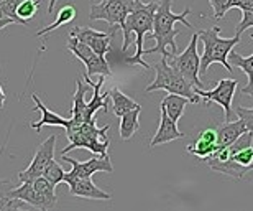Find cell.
<instances>
[{
  "instance_id": "8992f818",
  "label": "cell",
  "mask_w": 253,
  "mask_h": 211,
  "mask_svg": "<svg viewBox=\"0 0 253 211\" xmlns=\"http://www.w3.org/2000/svg\"><path fill=\"white\" fill-rule=\"evenodd\" d=\"M141 0H102L100 3L90 5L89 18L90 20H104L110 25L112 32L117 28L125 27V20L128 13L138 5Z\"/></svg>"
},
{
  "instance_id": "8fae6325",
  "label": "cell",
  "mask_w": 253,
  "mask_h": 211,
  "mask_svg": "<svg viewBox=\"0 0 253 211\" xmlns=\"http://www.w3.org/2000/svg\"><path fill=\"white\" fill-rule=\"evenodd\" d=\"M61 158L64 162H69L73 165V170L68 172L69 177H92L94 173L97 172H107L112 173L114 172V165L110 162L109 155H97L94 154V157H90L85 162H78V160L68 157V155H61Z\"/></svg>"
},
{
  "instance_id": "d6986e66",
  "label": "cell",
  "mask_w": 253,
  "mask_h": 211,
  "mask_svg": "<svg viewBox=\"0 0 253 211\" xmlns=\"http://www.w3.org/2000/svg\"><path fill=\"white\" fill-rule=\"evenodd\" d=\"M32 99L35 103V110H40L42 112V119L38 120V122H32V127L37 130V134L42 130L43 125H53V127H68L69 124V119H64L63 115H59L56 112H53V110H49L46 106L42 103V99L37 96V93L32 94Z\"/></svg>"
},
{
  "instance_id": "7402d4cb",
  "label": "cell",
  "mask_w": 253,
  "mask_h": 211,
  "mask_svg": "<svg viewBox=\"0 0 253 211\" xmlns=\"http://www.w3.org/2000/svg\"><path fill=\"white\" fill-rule=\"evenodd\" d=\"M109 98L112 99L114 114L119 115V117H122L124 114L128 112V110H133V109L140 107L138 103H135L131 98H128L126 94H124L117 86H114L112 89H109Z\"/></svg>"
},
{
  "instance_id": "f546056e",
  "label": "cell",
  "mask_w": 253,
  "mask_h": 211,
  "mask_svg": "<svg viewBox=\"0 0 253 211\" xmlns=\"http://www.w3.org/2000/svg\"><path fill=\"white\" fill-rule=\"evenodd\" d=\"M22 2L23 0H2V2H0V15L12 18L15 23L20 25V20L17 17V8Z\"/></svg>"
},
{
  "instance_id": "3957f363",
  "label": "cell",
  "mask_w": 253,
  "mask_h": 211,
  "mask_svg": "<svg viewBox=\"0 0 253 211\" xmlns=\"http://www.w3.org/2000/svg\"><path fill=\"white\" fill-rule=\"evenodd\" d=\"M109 129H110L109 125L99 129L95 125V119L90 120V122H83V124H76L69 119V124L66 127V135L69 139V145L61 150V155L68 154L74 149H85L97 155H109L107 154L110 145V140L107 137Z\"/></svg>"
},
{
  "instance_id": "ac0fdd59",
  "label": "cell",
  "mask_w": 253,
  "mask_h": 211,
  "mask_svg": "<svg viewBox=\"0 0 253 211\" xmlns=\"http://www.w3.org/2000/svg\"><path fill=\"white\" fill-rule=\"evenodd\" d=\"M215 130H217V145H219V149H225L234 144L249 129H247L244 120L237 119V120H225Z\"/></svg>"
},
{
  "instance_id": "44dd1931",
  "label": "cell",
  "mask_w": 253,
  "mask_h": 211,
  "mask_svg": "<svg viewBox=\"0 0 253 211\" xmlns=\"http://www.w3.org/2000/svg\"><path fill=\"white\" fill-rule=\"evenodd\" d=\"M252 40H253V35H252ZM229 61L232 66L240 68L242 71L247 74V78H249L247 86L240 89V94L253 98V54H250V56H242V54L235 53L234 50H232L229 54Z\"/></svg>"
},
{
  "instance_id": "4fadbf2b",
  "label": "cell",
  "mask_w": 253,
  "mask_h": 211,
  "mask_svg": "<svg viewBox=\"0 0 253 211\" xmlns=\"http://www.w3.org/2000/svg\"><path fill=\"white\" fill-rule=\"evenodd\" d=\"M204 162L209 165V167L214 170V172H219L222 175H229L234 180H242L250 170L244 168L242 165H239L234 158L230 157L229 150L225 149H219L215 154H212L211 157H207Z\"/></svg>"
},
{
  "instance_id": "ffe728a7",
  "label": "cell",
  "mask_w": 253,
  "mask_h": 211,
  "mask_svg": "<svg viewBox=\"0 0 253 211\" xmlns=\"http://www.w3.org/2000/svg\"><path fill=\"white\" fill-rule=\"evenodd\" d=\"M89 84L85 83L83 84V79H78L76 81V93L73 98V115H71V120L76 124H83V122H90L94 120V117H90L87 112V103H85V93H87Z\"/></svg>"
},
{
  "instance_id": "277c9868",
  "label": "cell",
  "mask_w": 253,
  "mask_h": 211,
  "mask_svg": "<svg viewBox=\"0 0 253 211\" xmlns=\"http://www.w3.org/2000/svg\"><path fill=\"white\" fill-rule=\"evenodd\" d=\"M151 68H155L156 76L153 79V83L145 88V93L166 91L171 94H181V96L188 98L191 104L201 103V96L197 94V88L192 86L173 64H169L168 58L161 56L158 63L151 64Z\"/></svg>"
},
{
  "instance_id": "484cf974",
  "label": "cell",
  "mask_w": 253,
  "mask_h": 211,
  "mask_svg": "<svg viewBox=\"0 0 253 211\" xmlns=\"http://www.w3.org/2000/svg\"><path fill=\"white\" fill-rule=\"evenodd\" d=\"M76 15H78V12H76V8L73 7V5H64V7L59 8L58 18L54 20L51 25H48V27H44V28L40 30V32H37V37H43V35L51 33V32H54V30H58L59 27H63V25L71 23L76 18Z\"/></svg>"
},
{
  "instance_id": "7a4b0ae2",
  "label": "cell",
  "mask_w": 253,
  "mask_h": 211,
  "mask_svg": "<svg viewBox=\"0 0 253 211\" xmlns=\"http://www.w3.org/2000/svg\"><path fill=\"white\" fill-rule=\"evenodd\" d=\"M158 0H153L150 3L140 2L136 7L128 13V17L125 20V27L122 28L124 32V45L122 52L125 53L131 43H135L136 52L133 56L126 58L128 64H138V66L150 69L151 64H148L143 59L145 50H143V42L145 37L153 32V22H155V12L158 8Z\"/></svg>"
},
{
  "instance_id": "e0dca14e",
  "label": "cell",
  "mask_w": 253,
  "mask_h": 211,
  "mask_svg": "<svg viewBox=\"0 0 253 211\" xmlns=\"http://www.w3.org/2000/svg\"><path fill=\"white\" fill-rule=\"evenodd\" d=\"M10 195H12L13 198L22 200L28 207H33L43 211L54 208V205L49 202L48 198H44L43 195L33 187V182H20V187H15Z\"/></svg>"
},
{
  "instance_id": "2e32d148",
  "label": "cell",
  "mask_w": 253,
  "mask_h": 211,
  "mask_svg": "<svg viewBox=\"0 0 253 211\" xmlns=\"http://www.w3.org/2000/svg\"><path fill=\"white\" fill-rule=\"evenodd\" d=\"M186 150H188V154L194 155V157L204 162L207 157H211L212 154H215L219 150V145H217V130L215 129L201 130L196 140L191 142Z\"/></svg>"
},
{
  "instance_id": "4dcf8cb0",
  "label": "cell",
  "mask_w": 253,
  "mask_h": 211,
  "mask_svg": "<svg viewBox=\"0 0 253 211\" xmlns=\"http://www.w3.org/2000/svg\"><path fill=\"white\" fill-rule=\"evenodd\" d=\"M211 7L214 8V18L222 20L225 13L232 8V0H209Z\"/></svg>"
},
{
  "instance_id": "603a6c76",
  "label": "cell",
  "mask_w": 253,
  "mask_h": 211,
  "mask_svg": "<svg viewBox=\"0 0 253 211\" xmlns=\"http://www.w3.org/2000/svg\"><path fill=\"white\" fill-rule=\"evenodd\" d=\"M140 112H141V107L128 110V112L124 114L122 117H120L119 132H120V139H122V140H130L136 132H138V129H140Z\"/></svg>"
},
{
  "instance_id": "f1b7e54d",
  "label": "cell",
  "mask_w": 253,
  "mask_h": 211,
  "mask_svg": "<svg viewBox=\"0 0 253 211\" xmlns=\"http://www.w3.org/2000/svg\"><path fill=\"white\" fill-rule=\"evenodd\" d=\"M64 175H66V170L56 162V160H53V162L46 167V170L43 172V177L46 180H49L54 187L59 185L61 182H64Z\"/></svg>"
},
{
  "instance_id": "d590c367",
  "label": "cell",
  "mask_w": 253,
  "mask_h": 211,
  "mask_svg": "<svg viewBox=\"0 0 253 211\" xmlns=\"http://www.w3.org/2000/svg\"><path fill=\"white\" fill-rule=\"evenodd\" d=\"M3 106H5V91L2 84H0V109H3Z\"/></svg>"
},
{
  "instance_id": "cb8c5ba5",
  "label": "cell",
  "mask_w": 253,
  "mask_h": 211,
  "mask_svg": "<svg viewBox=\"0 0 253 211\" xmlns=\"http://www.w3.org/2000/svg\"><path fill=\"white\" fill-rule=\"evenodd\" d=\"M188 104H191L188 98L181 96V94H171L169 93L168 96L161 101L160 107H163L166 112H168L169 117L178 122V120L181 119V115L184 114V109Z\"/></svg>"
},
{
  "instance_id": "9c48e42d",
  "label": "cell",
  "mask_w": 253,
  "mask_h": 211,
  "mask_svg": "<svg viewBox=\"0 0 253 211\" xmlns=\"http://www.w3.org/2000/svg\"><path fill=\"white\" fill-rule=\"evenodd\" d=\"M239 86V81L237 79H220L219 84L212 89V91H204V89H197V94L201 98L206 99V106H209L211 103L219 104L222 109H224V119L225 120H235L234 119V101L235 96V89Z\"/></svg>"
},
{
  "instance_id": "d4e9b609",
  "label": "cell",
  "mask_w": 253,
  "mask_h": 211,
  "mask_svg": "<svg viewBox=\"0 0 253 211\" xmlns=\"http://www.w3.org/2000/svg\"><path fill=\"white\" fill-rule=\"evenodd\" d=\"M13 183L8 180H0V211H12V210H22L27 207V203L18 198H13L12 190Z\"/></svg>"
},
{
  "instance_id": "e575fe53",
  "label": "cell",
  "mask_w": 253,
  "mask_h": 211,
  "mask_svg": "<svg viewBox=\"0 0 253 211\" xmlns=\"http://www.w3.org/2000/svg\"><path fill=\"white\" fill-rule=\"evenodd\" d=\"M15 23L12 18H8V17H3V15H0V30H3L5 27H8V25H12Z\"/></svg>"
},
{
  "instance_id": "ba28073f",
  "label": "cell",
  "mask_w": 253,
  "mask_h": 211,
  "mask_svg": "<svg viewBox=\"0 0 253 211\" xmlns=\"http://www.w3.org/2000/svg\"><path fill=\"white\" fill-rule=\"evenodd\" d=\"M68 50L76 58L83 61V64L85 66V74L89 78L95 76V74H99V76H112V69H110L107 59L99 56L92 48L73 37V35H69Z\"/></svg>"
},
{
  "instance_id": "836d02e7",
  "label": "cell",
  "mask_w": 253,
  "mask_h": 211,
  "mask_svg": "<svg viewBox=\"0 0 253 211\" xmlns=\"http://www.w3.org/2000/svg\"><path fill=\"white\" fill-rule=\"evenodd\" d=\"M232 8H240L242 12H253V0H232Z\"/></svg>"
},
{
  "instance_id": "30bf717a",
  "label": "cell",
  "mask_w": 253,
  "mask_h": 211,
  "mask_svg": "<svg viewBox=\"0 0 253 211\" xmlns=\"http://www.w3.org/2000/svg\"><path fill=\"white\" fill-rule=\"evenodd\" d=\"M56 135H49L35 152L32 162L25 170L18 173L20 182H33L35 178L42 177L46 167L54 160V147H56Z\"/></svg>"
},
{
  "instance_id": "4316f807",
  "label": "cell",
  "mask_w": 253,
  "mask_h": 211,
  "mask_svg": "<svg viewBox=\"0 0 253 211\" xmlns=\"http://www.w3.org/2000/svg\"><path fill=\"white\" fill-rule=\"evenodd\" d=\"M227 150H229L230 157L239 165H242L244 168H247V170L253 168V145H247V147L237 149L235 145L232 144L227 147Z\"/></svg>"
},
{
  "instance_id": "52a82bcc",
  "label": "cell",
  "mask_w": 253,
  "mask_h": 211,
  "mask_svg": "<svg viewBox=\"0 0 253 211\" xmlns=\"http://www.w3.org/2000/svg\"><path fill=\"white\" fill-rule=\"evenodd\" d=\"M197 43H199V37H197V33H194L191 37V42L188 47H186L184 52L171 54L168 58V61L188 79L192 86L197 89H202L204 88V83L201 81V74H199L201 56H199V52H197Z\"/></svg>"
},
{
  "instance_id": "6da1fadb",
  "label": "cell",
  "mask_w": 253,
  "mask_h": 211,
  "mask_svg": "<svg viewBox=\"0 0 253 211\" xmlns=\"http://www.w3.org/2000/svg\"><path fill=\"white\" fill-rule=\"evenodd\" d=\"M191 13V7H186L183 13L173 12V0H160L158 8L155 12L153 32L151 38L156 45L153 48L145 50V54L160 53L161 56L169 58L171 54L178 53V45H176V37L179 35V30L174 28L176 23H183L184 27L192 28V23L188 22V15Z\"/></svg>"
},
{
  "instance_id": "9a60e30c",
  "label": "cell",
  "mask_w": 253,
  "mask_h": 211,
  "mask_svg": "<svg viewBox=\"0 0 253 211\" xmlns=\"http://www.w3.org/2000/svg\"><path fill=\"white\" fill-rule=\"evenodd\" d=\"M160 110H161L160 127L155 132L153 139L150 140V149H155L158 145H165L168 142H173V140H179L184 137V134L178 129V122L171 119L163 107H160Z\"/></svg>"
},
{
  "instance_id": "83f0119b",
  "label": "cell",
  "mask_w": 253,
  "mask_h": 211,
  "mask_svg": "<svg viewBox=\"0 0 253 211\" xmlns=\"http://www.w3.org/2000/svg\"><path fill=\"white\" fill-rule=\"evenodd\" d=\"M40 0H23L17 8V17L20 20V25H27L30 20L35 18V15L40 10Z\"/></svg>"
},
{
  "instance_id": "7c38bea8",
  "label": "cell",
  "mask_w": 253,
  "mask_h": 211,
  "mask_svg": "<svg viewBox=\"0 0 253 211\" xmlns=\"http://www.w3.org/2000/svg\"><path fill=\"white\" fill-rule=\"evenodd\" d=\"M71 35L92 48L99 56L105 58V54L110 52V42H112L115 32L110 30L109 33H105V32H99V30H94L89 27H76L71 30Z\"/></svg>"
},
{
  "instance_id": "5bb4252c",
  "label": "cell",
  "mask_w": 253,
  "mask_h": 211,
  "mask_svg": "<svg viewBox=\"0 0 253 211\" xmlns=\"http://www.w3.org/2000/svg\"><path fill=\"white\" fill-rule=\"evenodd\" d=\"M64 182L68 183L69 193L73 197L87 198V200H112V195L100 190L92 182V177H69L66 173Z\"/></svg>"
},
{
  "instance_id": "1f68e13d",
  "label": "cell",
  "mask_w": 253,
  "mask_h": 211,
  "mask_svg": "<svg viewBox=\"0 0 253 211\" xmlns=\"http://www.w3.org/2000/svg\"><path fill=\"white\" fill-rule=\"evenodd\" d=\"M234 112L239 119H242L247 125V129L253 132V107H242V106H235Z\"/></svg>"
},
{
  "instance_id": "5b68a950",
  "label": "cell",
  "mask_w": 253,
  "mask_h": 211,
  "mask_svg": "<svg viewBox=\"0 0 253 211\" xmlns=\"http://www.w3.org/2000/svg\"><path fill=\"white\" fill-rule=\"evenodd\" d=\"M219 33H220V27H212L209 30H199L197 32L199 42H202V45H204V52H202L201 56V69H199L201 76H204L209 66L214 63H220L229 71H234V68H232V64L229 61V54L234 50V47L240 43V35L235 33L234 38H220Z\"/></svg>"
},
{
  "instance_id": "8d00e7d4",
  "label": "cell",
  "mask_w": 253,
  "mask_h": 211,
  "mask_svg": "<svg viewBox=\"0 0 253 211\" xmlns=\"http://www.w3.org/2000/svg\"><path fill=\"white\" fill-rule=\"evenodd\" d=\"M0 2H2V0H0Z\"/></svg>"
},
{
  "instance_id": "d6a6232c",
  "label": "cell",
  "mask_w": 253,
  "mask_h": 211,
  "mask_svg": "<svg viewBox=\"0 0 253 211\" xmlns=\"http://www.w3.org/2000/svg\"><path fill=\"white\" fill-rule=\"evenodd\" d=\"M249 28H253V12H242V20L239 22V25H237L235 33L242 35Z\"/></svg>"
}]
</instances>
